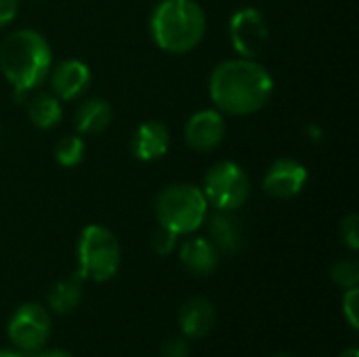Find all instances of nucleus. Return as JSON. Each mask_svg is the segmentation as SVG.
<instances>
[{
	"label": "nucleus",
	"instance_id": "nucleus-1",
	"mask_svg": "<svg viewBox=\"0 0 359 357\" xmlns=\"http://www.w3.org/2000/svg\"><path fill=\"white\" fill-rule=\"evenodd\" d=\"M273 78L257 59L236 57L215 65L208 78L210 101L223 116H252L273 97Z\"/></svg>",
	"mask_w": 359,
	"mask_h": 357
},
{
	"label": "nucleus",
	"instance_id": "nucleus-2",
	"mask_svg": "<svg viewBox=\"0 0 359 357\" xmlns=\"http://www.w3.org/2000/svg\"><path fill=\"white\" fill-rule=\"evenodd\" d=\"M53 50L48 40L32 27L8 34L0 44V72L17 95L36 90L50 74Z\"/></svg>",
	"mask_w": 359,
	"mask_h": 357
},
{
	"label": "nucleus",
	"instance_id": "nucleus-3",
	"mask_svg": "<svg viewBox=\"0 0 359 357\" xmlns=\"http://www.w3.org/2000/svg\"><path fill=\"white\" fill-rule=\"evenodd\" d=\"M149 34L164 53H191L206 36V13L196 0H160L149 17Z\"/></svg>",
	"mask_w": 359,
	"mask_h": 357
},
{
	"label": "nucleus",
	"instance_id": "nucleus-4",
	"mask_svg": "<svg viewBox=\"0 0 359 357\" xmlns=\"http://www.w3.org/2000/svg\"><path fill=\"white\" fill-rule=\"evenodd\" d=\"M208 217V202L202 187L194 183H170L156 198L158 225L170 229L177 236L196 234Z\"/></svg>",
	"mask_w": 359,
	"mask_h": 357
},
{
	"label": "nucleus",
	"instance_id": "nucleus-5",
	"mask_svg": "<svg viewBox=\"0 0 359 357\" xmlns=\"http://www.w3.org/2000/svg\"><path fill=\"white\" fill-rule=\"evenodd\" d=\"M122 263L118 238L105 225H86L78 238V276L90 282H109Z\"/></svg>",
	"mask_w": 359,
	"mask_h": 357
},
{
	"label": "nucleus",
	"instance_id": "nucleus-6",
	"mask_svg": "<svg viewBox=\"0 0 359 357\" xmlns=\"http://www.w3.org/2000/svg\"><path fill=\"white\" fill-rule=\"evenodd\" d=\"M202 191L208 206H215V210L236 213L250 196V179L238 162L221 160L208 168Z\"/></svg>",
	"mask_w": 359,
	"mask_h": 357
},
{
	"label": "nucleus",
	"instance_id": "nucleus-7",
	"mask_svg": "<svg viewBox=\"0 0 359 357\" xmlns=\"http://www.w3.org/2000/svg\"><path fill=\"white\" fill-rule=\"evenodd\" d=\"M50 314L38 303H23L6 324L11 345L21 353H38L50 339Z\"/></svg>",
	"mask_w": 359,
	"mask_h": 357
},
{
	"label": "nucleus",
	"instance_id": "nucleus-8",
	"mask_svg": "<svg viewBox=\"0 0 359 357\" xmlns=\"http://www.w3.org/2000/svg\"><path fill=\"white\" fill-rule=\"evenodd\" d=\"M229 40L240 57L257 59L269 40V25L263 13L252 6L236 11L229 19Z\"/></svg>",
	"mask_w": 359,
	"mask_h": 357
},
{
	"label": "nucleus",
	"instance_id": "nucleus-9",
	"mask_svg": "<svg viewBox=\"0 0 359 357\" xmlns=\"http://www.w3.org/2000/svg\"><path fill=\"white\" fill-rule=\"evenodd\" d=\"M227 135V122L225 116L212 107V109H200L185 122L183 139L189 149L198 154H206L217 149Z\"/></svg>",
	"mask_w": 359,
	"mask_h": 357
},
{
	"label": "nucleus",
	"instance_id": "nucleus-10",
	"mask_svg": "<svg viewBox=\"0 0 359 357\" xmlns=\"http://www.w3.org/2000/svg\"><path fill=\"white\" fill-rule=\"evenodd\" d=\"M307 179L309 173L305 164L292 158H280L267 168L263 177V189L276 200H290L305 189Z\"/></svg>",
	"mask_w": 359,
	"mask_h": 357
},
{
	"label": "nucleus",
	"instance_id": "nucleus-11",
	"mask_svg": "<svg viewBox=\"0 0 359 357\" xmlns=\"http://www.w3.org/2000/svg\"><path fill=\"white\" fill-rule=\"evenodd\" d=\"M48 80H50V93L59 101H74V99H80L88 90L93 82V74L84 61L63 59L50 67Z\"/></svg>",
	"mask_w": 359,
	"mask_h": 357
},
{
	"label": "nucleus",
	"instance_id": "nucleus-12",
	"mask_svg": "<svg viewBox=\"0 0 359 357\" xmlns=\"http://www.w3.org/2000/svg\"><path fill=\"white\" fill-rule=\"evenodd\" d=\"M208 221V240L221 255H238L246 244V231L240 217L231 210H215Z\"/></svg>",
	"mask_w": 359,
	"mask_h": 357
},
{
	"label": "nucleus",
	"instance_id": "nucleus-13",
	"mask_svg": "<svg viewBox=\"0 0 359 357\" xmlns=\"http://www.w3.org/2000/svg\"><path fill=\"white\" fill-rule=\"evenodd\" d=\"M170 149V130L158 120L139 124L130 139V151L139 162H156Z\"/></svg>",
	"mask_w": 359,
	"mask_h": 357
},
{
	"label": "nucleus",
	"instance_id": "nucleus-14",
	"mask_svg": "<svg viewBox=\"0 0 359 357\" xmlns=\"http://www.w3.org/2000/svg\"><path fill=\"white\" fill-rule=\"evenodd\" d=\"M179 261L191 276H212L219 267L221 252L204 236H189L179 248Z\"/></svg>",
	"mask_w": 359,
	"mask_h": 357
},
{
	"label": "nucleus",
	"instance_id": "nucleus-15",
	"mask_svg": "<svg viewBox=\"0 0 359 357\" xmlns=\"http://www.w3.org/2000/svg\"><path fill=\"white\" fill-rule=\"evenodd\" d=\"M217 322L215 305L204 297L187 299L179 309V328L185 339H204L212 332Z\"/></svg>",
	"mask_w": 359,
	"mask_h": 357
},
{
	"label": "nucleus",
	"instance_id": "nucleus-16",
	"mask_svg": "<svg viewBox=\"0 0 359 357\" xmlns=\"http://www.w3.org/2000/svg\"><path fill=\"white\" fill-rule=\"evenodd\" d=\"M114 120L111 103L103 97L84 99L74 112V124L80 135H99Z\"/></svg>",
	"mask_w": 359,
	"mask_h": 357
},
{
	"label": "nucleus",
	"instance_id": "nucleus-17",
	"mask_svg": "<svg viewBox=\"0 0 359 357\" xmlns=\"http://www.w3.org/2000/svg\"><path fill=\"white\" fill-rule=\"evenodd\" d=\"M82 278L78 274H72L67 278H61L57 280L50 290H48V309L57 316H67L72 314L80 301H82Z\"/></svg>",
	"mask_w": 359,
	"mask_h": 357
},
{
	"label": "nucleus",
	"instance_id": "nucleus-18",
	"mask_svg": "<svg viewBox=\"0 0 359 357\" xmlns=\"http://www.w3.org/2000/svg\"><path fill=\"white\" fill-rule=\"evenodd\" d=\"M27 116L36 128L50 130L61 122L63 107H61V101L53 93H36L27 103Z\"/></svg>",
	"mask_w": 359,
	"mask_h": 357
},
{
	"label": "nucleus",
	"instance_id": "nucleus-19",
	"mask_svg": "<svg viewBox=\"0 0 359 357\" xmlns=\"http://www.w3.org/2000/svg\"><path fill=\"white\" fill-rule=\"evenodd\" d=\"M86 143L80 135H65L55 145V160L63 168H74L84 160Z\"/></svg>",
	"mask_w": 359,
	"mask_h": 357
},
{
	"label": "nucleus",
	"instance_id": "nucleus-20",
	"mask_svg": "<svg viewBox=\"0 0 359 357\" xmlns=\"http://www.w3.org/2000/svg\"><path fill=\"white\" fill-rule=\"evenodd\" d=\"M330 278L332 282L343 288V290H349V288H358L359 284V263L349 257V259H339L332 269H330Z\"/></svg>",
	"mask_w": 359,
	"mask_h": 357
},
{
	"label": "nucleus",
	"instance_id": "nucleus-21",
	"mask_svg": "<svg viewBox=\"0 0 359 357\" xmlns=\"http://www.w3.org/2000/svg\"><path fill=\"white\" fill-rule=\"evenodd\" d=\"M177 238H179L177 234H172L170 229L158 225V227L154 229L151 238H149V246H151V250H154L156 255L168 257V255L175 250V246H177Z\"/></svg>",
	"mask_w": 359,
	"mask_h": 357
},
{
	"label": "nucleus",
	"instance_id": "nucleus-22",
	"mask_svg": "<svg viewBox=\"0 0 359 357\" xmlns=\"http://www.w3.org/2000/svg\"><path fill=\"white\" fill-rule=\"evenodd\" d=\"M341 240L351 250L358 252L359 248V215L351 213L341 221Z\"/></svg>",
	"mask_w": 359,
	"mask_h": 357
},
{
	"label": "nucleus",
	"instance_id": "nucleus-23",
	"mask_svg": "<svg viewBox=\"0 0 359 357\" xmlns=\"http://www.w3.org/2000/svg\"><path fill=\"white\" fill-rule=\"evenodd\" d=\"M358 305H359V288H349L345 290L343 297V314L347 324L351 326V330L359 328V316H358Z\"/></svg>",
	"mask_w": 359,
	"mask_h": 357
},
{
	"label": "nucleus",
	"instance_id": "nucleus-24",
	"mask_svg": "<svg viewBox=\"0 0 359 357\" xmlns=\"http://www.w3.org/2000/svg\"><path fill=\"white\" fill-rule=\"evenodd\" d=\"M191 349L185 337H170L162 349H160V357H189Z\"/></svg>",
	"mask_w": 359,
	"mask_h": 357
},
{
	"label": "nucleus",
	"instance_id": "nucleus-25",
	"mask_svg": "<svg viewBox=\"0 0 359 357\" xmlns=\"http://www.w3.org/2000/svg\"><path fill=\"white\" fill-rule=\"evenodd\" d=\"M19 13V0H0V27L8 25Z\"/></svg>",
	"mask_w": 359,
	"mask_h": 357
},
{
	"label": "nucleus",
	"instance_id": "nucleus-26",
	"mask_svg": "<svg viewBox=\"0 0 359 357\" xmlns=\"http://www.w3.org/2000/svg\"><path fill=\"white\" fill-rule=\"evenodd\" d=\"M36 357H74L69 356L67 351H63V349H50V351H44V353H40V356Z\"/></svg>",
	"mask_w": 359,
	"mask_h": 357
},
{
	"label": "nucleus",
	"instance_id": "nucleus-27",
	"mask_svg": "<svg viewBox=\"0 0 359 357\" xmlns=\"http://www.w3.org/2000/svg\"><path fill=\"white\" fill-rule=\"evenodd\" d=\"M0 357H25V353L13 351V349H0Z\"/></svg>",
	"mask_w": 359,
	"mask_h": 357
},
{
	"label": "nucleus",
	"instance_id": "nucleus-28",
	"mask_svg": "<svg viewBox=\"0 0 359 357\" xmlns=\"http://www.w3.org/2000/svg\"><path fill=\"white\" fill-rule=\"evenodd\" d=\"M339 357H359L358 347H349V349H345L343 353H339Z\"/></svg>",
	"mask_w": 359,
	"mask_h": 357
},
{
	"label": "nucleus",
	"instance_id": "nucleus-29",
	"mask_svg": "<svg viewBox=\"0 0 359 357\" xmlns=\"http://www.w3.org/2000/svg\"><path fill=\"white\" fill-rule=\"evenodd\" d=\"M271 357H292V356H286V353H278V356H271Z\"/></svg>",
	"mask_w": 359,
	"mask_h": 357
}]
</instances>
